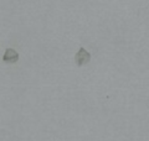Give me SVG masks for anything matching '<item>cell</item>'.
I'll return each instance as SVG.
<instances>
[{"mask_svg": "<svg viewBox=\"0 0 149 141\" xmlns=\"http://www.w3.org/2000/svg\"><path fill=\"white\" fill-rule=\"evenodd\" d=\"M74 61H76V64L78 67L85 66L91 61V53H88L83 47H81V48L78 50V52L76 53V56H74Z\"/></svg>", "mask_w": 149, "mask_h": 141, "instance_id": "cell-1", "label": "cell"}, {"mask_svg": "<svg viewBox=\"0 0 149 141\" xmlns=\"http://www.w3.org/2000/svg\"><path fill=\"white\" fill-rule=\"evenodd\" d=\"M19 61V53L14 48H8L3 56V62L5 63H16Z\"/></svg>", "mask_w": 149, "mask_h": 141, "instance_id": "cell-2", "label": "cell"}]
</instances>
